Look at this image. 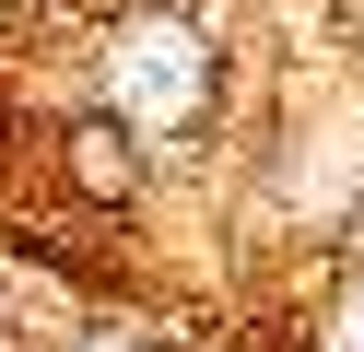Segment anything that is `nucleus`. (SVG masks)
I'll use <instances>...</instances> for the list:
<instances>
[{
    "instance_id": "1",
    "label": "nucleus",
    "mask_w": 364,
    "mask_h": 352,
    "mask_svg": "<svg viewBox=\"0 0 364 352\" xmlns=\"http://www.w3.org/2000/svg\"><path fill=\"white\" fill-rule=\"evenodd\" d=\"M82 176L118 200V188H129V141H118V129H82Z\"/></svg>"
},
{
    "instance_id": "3",
    "label": "nucleus",
    "mask_w": 364,
    "mask_h": 352,
    "mask_svg": "<svg viewBox=\"0 0 364 352\" xmlns=\"http://www.w3.org/2000/svg\"><path fill=\"white\" fill-rule=\"evenodd\" d=\"M353 235H364V211H353Z\"/></svg>"
},
{
    "instance_id": "2",
    "label": "nucleus",
    "mask_w": 364,
    "mask_h": 352,
    "mask_svg": "<svg viewBox=\"0 0 364 352\" xmlns=\"http://www.w3.org/2000/svg\"><path fill=\"white\" fill-rule=\"evenodd\" d=\"M341 23H353V47H364V0H341Z\"/></svg>"
}]
</instances>
